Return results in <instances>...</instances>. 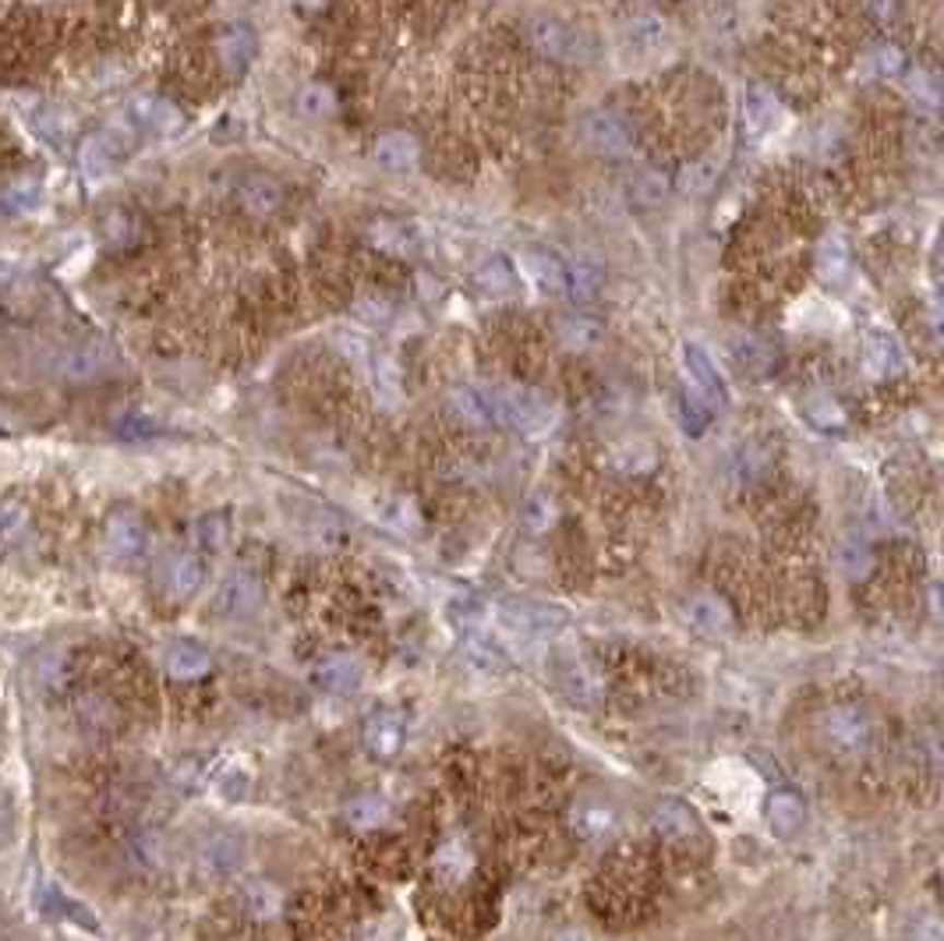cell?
I'll use <instances>...</instances> for the list:
<instances>
[{
	"instance_id": "cell-1",
	"label": "cell",
	"mask_w": 944,
	"mask_h": 941,
	"mask_svg": "<svg viewBox=\"0 0 944 941\" xmlns=\"http://www.w3.org/2000/svg\"><path fill=\"white\" fill-rule=\"evenodd\" d=\"M488 403L496 425L523 432V436H542L556 422L552 400L534 386H499V390L488 393Z\"/></svg>"
},
{
	"instance_id": "cell-2",
	"label": "cell",
	"mask_w": 944,
	"mask_h": 941,
	"mask_svg": "<svg viewBox=\"0 0 944 941\" xmlns=\"http://www.w3.org/2000/svg\"><path fill=\"white\" fill-rule=\"evenodd\" d=\"M531 43L552 61L563 64H591L594 61V39L588 28H580L556 14H538L531 22Z\"/></svg>"
},
{
	"instance_id": "cell-3",
	"label": "cell",
	"mask_w": 944,
	"mask_h": 941,
	"mask_svg": "<svg viewBox=\"0 0 944 941\" xmlns=\"http://www.w3.org/2000/svg\"><path fill=\"white\" fill-rule=\"evenodd\" d=\"M821 737L838 754H866L874 743V719L860 705H831L817 719Z\"/></svg>"
},
{
	"instance_id": "cell-4",
	"label": "cell",
	"mask_w": 944,
	"mask_h": 941,
	"mask_svg": "<svg viewBox=\"0 0 944 941\" xmlns=\"http://www.w3.org/2000/svg\"><path fill=\"white\" fill-rule=\"evenodd\" d=\"M580 134L588 149H594L598 156H609V160H620L634 153V131L626 128L623 117L609 114V110H591L583 117Z\"/></svg>"
},
{
	"instance_id": "cell-5",
	"label": "cell",
	"mask_w": 944,
	"mask_h": 941,
	"mask_svg": "<svg viewBox=\"0 0 944 941\" xmlns=\"http://www.w3.org/2000/svg\"><path fill=\"white\" fill-rule=\"evenodd\" d=\"M262 595L266 591L259 577L248 571H234L223 577L216 588V612H223V616H231V620H245L251 612H259Z\"/></svg>"
},
{
	"instance_id": "cell-6",
	"label": "cell",
	"mask_w": 944,
	"mask_h": 941,
	"mask_svg": "<svg viewBox=\"0 0 944 941\" xmlns=\"http://www.w3.org/2000/svg\"><path fill=\"white\" fill-rule=\"evenodd\" d=\"M499 620H503L514 634H523V637H545V634H556L559 626H566V612L556 609V605L506 602V605L499 609Z\"/></svg>"
},
{
	"instance_id": "cell-7",
	"label": "cell",
	"mask_w": 944,
	"mask_h": 941,
	"mask_svg": "<svg viewBox=\"0 0 944 941\" xmlns=\"http://www.w3.org/2000/svg\"><path fill=\"white\" fill-rule=\"evenodd\" d=\"M686 620H691L704 637H729L736 631V612L715 591H700L686 599Z\"/></svg>"
},
{
	"instance_id": "cell-8",
	"label": "cell",
	"mask_w": 944,
	"mask_h": 941,
	"mask_svg": "<svg viewBox=\"0 0 944 941\" xmlns=\"http://www.w3.org/2000/svg\"><path fill=\"white\" fill-rule=\"evenodd\" d=\"M131 149H134L131 131H125L121 125H110V128L96 131L93 139L82 145V163H85V170L103 174V170L117 167L121 160H128Z\"/></svg>"
},
{
	"instance_id": "cell-9",
	"label": "cell",
	"mask_w": 944,
	"mask_h": 941,
	"mask_svg": "<svg viewBox=\"0 0 944 941\" xmlns=\"http://www.w3.org/2000/svg\"><path fill=\"white\" fill-rule=\"evenodd\" d=\"M362 743L376 761H389L403 746V719L393 708H376L362 726Z\"/></svg>"
},
{
	"instance_id": "cell-10",
	"label": "cell",
	"mask_w": 944,
	"mask_h": 941,
	"mask_svg": "<svg viewBox=\"0 0 944 941\" xmlns=\"http://www.w3.org/2000/svg\"><path fill=\"white\" fill-rule=\"evenodd\" d=\"M103 542H107V552H110L114 560H134V556H142V552H145L149 531H145L139 514L117 510V514H110V520H107Z\"/></svg>"
},
{
	"instance_id": "cell-11",
	"label": "cell",
	"mask_w": 944,
	"mask_h": 941,
	"mask_svg": "<svg viewBox=\"0 0 944 941\" xmlns=\"http://www.w3.org/2000/svg\"><path fill=\"white\" fill-rule=\"evenodd\" d=\"M255 54H259V39H255V33L248 25H227V28H220V36H216V57H220V64H223V71L227 74H245L248 68H251V61H255Z\"/></svg>"
},
{
	"instance_id": "cell-12",
	"label": "cell",
	"mask_w": 944,
	"mask_h": 941,
	"mask_svg": "<svg viewBox=\"0 0 944 941\" xmlns=\"http://www.w3.org/2000/svg\"><path fill=\"white\" fill-rule=\"evenodd\" d=\"M202 580H205V563L194 556V552H174L167 566H163V588H167V595L177 602L194 599Z\"/></svg>"
},
{
	"instance_id": "cell-13",
	"label": "cell",
	"mask_w": 944,
	"mask_h": 941,
	"mask_svg": "<svg viewBox=\"0 0 944 941\" xmlns=\"http://www.w3.org/2000/svg\"><path fill=\"white\" fill-rule=\"evenodd\" d=\"M365 680V666L354 655H329L326 662L315 666L311 683L326 694H354Z\"/></svg>"
},
{
	"instance_id": "cell-14",
	"label": "cell",
	"mask_w": 944,
	"mask_h": 941,
	"mask_svg": "<svg viewBox=\"0 0 944 941\" xmlns=\"http://www.w3.org/2000/svg\"><path fill=\"white\" fill-rule=\"evenodd\" d=\"M160 666L170 672L174 680H199L213 669V655L194 640H170L160 648Z\"/></svg>"
},
{
	"instance_id": "cell-15",
	"label": "cell",
	"mask_w": 944,
	"mask_h": 941,
	"mask_svg": "<svg viewBox=\"0 0 944 941\" xmlns=\"http://www.w3.org/2000/svg\"><path fill=\"white\" fill-rule=\"evenodd\" d=\"M422 160V142L411 131H386L376 142V163L386 174H408Z\"/></svg>"
},
{
	"instance_id": "cell-16",
	"label": "cell",
	"mask_w": 944,
	"mask_h": 941,
	"mask_svg": "<svg viewBox=\"0 0 944 941\" xmlns=\"http://www.w3.org/2000/svg\"><path fill=\"white\" fill-rule=\"evenodd\" d=\"M768 828L775 832V839H796V835L803 832L806 825V803L800 793H792V789H778V793L768 797Z\"/></svg>"
},
{
	"instance_id": "cell-17",
	"label": "cell",
	"mask_w": 944,
	"mask_h": 941,
	"mask_svg": "<svg viewBox=\"0 0 944 941\" xmlns=\"http://www.w3.org/2000/svg\"><path fill=\"white\" fill-rule=\"evenodd\" d=\"M523 269H528V277L534 280L538 291H545V294H566L569 266H566L552 248L531 245L528 251H523Z\"/></svg>"
},
{
	"instance_id": "cell-18",
	"label": "cell",
	"mask_w": 944,
	"mask_h": 941,
	"mask_svg": "<svg viewBox=\"0 0 944 941\" xmlns=\"http://www.w3.org/2000/svg\"><path fill=\"white\" fill-rule=\"evenodd\" d=\"M446 408H449V414H453L460 425H468V428H488V425H496V417H492L488 393L474 390V386H453V390L446 393Z\"/></svg>"
},
{
	"instance_id": "cell-19",
	"label": "cell",
	"mask_w": 944,
	"mask_h": 941,
	"mask_svg": "<svg viewBox=\"0 0 944 941\" xmlns=\"http://www.w3.org/2000/svg\"><path fill=\"white\" fill-rule=\"evenodd\" d=\"M683 362H686V372H691V379L697 383V390L704 397L718 400V403H729V386L722 379V372H718V365L711 362V354L704 351L700 343H686Z\"/></svg>"
},
{
	"instance_id": "cell-20",
	"label": "cell",
	"mask_w": 944,
	"mask_h": 941,
	"mask_svg": "<svg viewBox=\"0 0 944 941\" xmlns=\"http://www.w3.org/2000/svg\"><path fill=\"white\" fill-rule=\"evenodd\" d=\"M778 117H782V103L775 99L771 89L764 85H751L743 93V128L751 134H768Z\"/></svg>"
},
{
	"instance_id": "cell-21",
	"label": "cell",
	"mask_w": 944,
	"mask_h": 941,
	"mask_svg": "<svg viewBox=\"0 0 944 941\" xmlns=\"http://www.w3.org/2000/svg\"><path fill=\"white\" fill-rule=\"evenodd\" d=\"M245 860V839L234 832H213L202 843V863L213 874H234Z\"/></svg>"
},
{
	"instance_id": "cell-22",
	"label": "cell",
	"mask_w": 944,
	"mask_h": 941,
	"mask_svg": "<svg viewBox=\"0 0 944 941\" xmlns=\"http://www.w3.org/2000/svg\"><path fill=\"white\" fill-rule=\"evenodd\" d=\"M237 196H241V205L251 216H273L283 205V188L269 174H248Z\"/></svg>"
},
{
	"instance_id": "cell-23",
	"label": "cell",
	"mask_w": 944,
	"mask_h": 941,
	"mask_svg": "<svg viewBox=\"0 0 944 941\" xmlns=\"http://www.w3.org/2000/svg\"><path fill=\"white\" fill-rule=\"evenodd\" d=\"M729 348H732V357H736L746 372H757V376L760 372H771L778 362V348L760 333H736Z\"/></svg>"
},
{
	"instance_id": "cell-24",
	"label": "cell",
	"mask_w": 944,
	"mask_h": 941,
	"mask_svg": "<svg viewBox=\"0 0 944 941\" xmlns=\"http://www.w3.org/2000/svg\"><path fill=\"white\" fill-rule=\"evenodd\" d=\"M768 468H771V457L768 450H760L757 443H743L729 457V478H732V485H740V489L760 482V478L768 474Z\"/></svg>"
},
{
	"instance_id": "cell-25",
	"label": "cell",
	"mask_w": 944,
	"mask_h": 941,
	"mask_svg": "<svg viewBox=\"0 0 944 941\" xmlns=\"http://www.w3.org/2000/svg\"><path fill=\"white\" fill-rule=\"evenodd\" d=\"M134 117H139V125L145 131H153V134H174V131H181V125H185L181 110H177L174 103L160 99V96H142L139 103H134Z\"/></svg>"
},
{
	"instance_id": "cell-26",
	"label": "cell",
	"mask_w": 944,
	"mask_h": 941,
	"mask_svg": "<svg viewBox=\"0 0 944 941\" xmlns=\"http://www.w3.org/2000/svg\"><path fill=\"white\" fill-rule=\"evenodd\" d=\"M654 828L669 835V839H691V835H697L700 821L683 800H662L654 807Z\"/></svg>"
},
{
	"instance_id": "cell-27",
	"label": "cell",
	"mask_w": 944,
	"mask_h": 941,
	"mask_svg": "<svg viewBox=\"0 0 944 941\" xmlns=\"http://www.w3.org/2000/svg\"><path fill=\"white\" fill-rule=\"evenodd\" d=\"M556 337H559V343L566 351L583 354V351H591V348L602 343V322H594L588 316H566L556 326Z\"/></svg>"
},
{
	"instance_id": "cell-28",
	"label": "cell",
	"mask_w": 944,
	"mask_h": 941,
	"mask_svg": "<svg viewBox=\"0 0 944 941\" xmlns=\"http://www.w3.org/2000/svg\"><path fill=\"white\" fill-rule=\"evenodd\" d=\"M609 464H612V471H620V474H626V478H640V474L654 471L658 454L651 450L648 443L634 439V443H620L616 450H612Z\"/></svg>"
},
{
	"instance_id": "cell-29",
	"label": "cell",
	"mask_w": 944,
	"mask_h": 941,
	"mask_svg": "<svg viewBox=\"0 0 944 941\" xmlns=\"http://www.w3.org/2000/svg\"><path fill=\"white\" fill-rule=\"evenodd\" d=\"M803 414H806V422H811L814 428H821V432H835V436H842L846 432V411L838 408V400L835 397H828V393H814V397H806L803 400Z\"/></svg>"
},
{
	"instance_id": "cell-30",
	"label": "cell",
	"mask_w": 944,
	"mask_h": 941,
	"mask_svg": "<svg viewBox=\"0 0 944 941\" xmlns=\"http://www.w3.org/2000/svg\"><path fill=\"white\" fill-rule=\"evenodd\" d=\"M838 571L849 580H866L874 574V549L857 534L842 538V545H838Z\"/></svg>"
},
{
	"instance_id": "cell-31",
	"label": "cell",
	"mask_w": 944,
	"mask_h": 941,
	"mask_svg": "<svg viewBox=\"0 0 944 941\" xmlns=\"http://www.w3.org/2000/svg\"><path fill=\"white\" fill-rule=\"evenodd\" d=\"M474 283L492 297H509L517 291V269L496 256V259H488L474 269Z\"/></svg>"
},
{
	"instance_id": "cell-32",
	"label": "cell",
	"mask_w": 944,
	"mask_h": 941,
	"mask_svg": "<svg viewBox=\"0 0 944 941\" xmlns=\"http://www.w3.org/2000/svg\"><path fill=\"white\" fill-rule=\"evenodd\" d=\"M718 170H722V160L718 156H700L694 163H686L683 174H680V191L683 196H708L718 181Z\"/></svg>"
},
{
	"instance_id": "cell-33",
	"label": "cell",
	"mask_w": 944,
	"mask_h": 941,
	"mask_svg": "<svg viewBox=\"0 0 944 941\" xmlns=\"http://www.w3.org/2000/svg\"><path fill=\"white\" fill-rule=\"evenodd\" d=\"M866 368L874 376H895L902 368V351H898L895 337L888 333H871L866 337Z\"/></svg>"
},
{
	"instance_id": "cell-34",
	"label": "cell",
	"mask_w": 944,
	"mask_h": 941,
	"mask_svg": "<svg viewBox=\"0 0 944 941\" xmlns=\"http://www.w3.org/2000/svg\"><path fill=\"white\" fill-rule=\"evenodd\" d=\"M47 899H50L54 917H61V920L74 924V928H82V931H99V920L93 917V909L82 906V903H74L71 895H64L57 885L47 889Z\"/></svg>"
},
{
	"instance_id": "cell-35",
	"label": "cell",
	"mask_w": 944,
	"mask_h": 941,
	"mask_svg": "<svg viewBox=\"0 0 944 941\" xmlns=\"http://www.w3.org/2000/svg\"><path fill=\"white\" fill-rule=\"evenodd\" d=\"M347 821H351L354 828H362V832H371V828L386 825V821H389V803H386V797H376V793L357 797V800L347 807Z\"/></svg>"
},
{
	"instance_id": "cell-36",
	"label": "cell",
	"mask_w": 944,
	"mask_h": 941,
	"mask_svg": "<svg viewBox=\"0 0 944 941\" xmlns=\"http://www.w3.org/2000/svg\"><path fill=\"white\" fill-rule=\"evenodd\" d=\"M110 368V354L103 351V348H79V351H71L68 354V365H64V372L71 379H96V376H103V372Z\"/></svg>"
},
{
	"instance_id": "cell-37",
	"label": "cell",
	"mask_w": 944,
	"mask_h": 941,
	"mask_svg": "<svg viewBox=\"0 0 944 941\" xmlns=\"http://www.w3.org/2000/svg\"><path fill=\"white\" fill-rule=\"evenodd\" d=\"M297 110H302L305 117H311V121H322V117H329L337 110V93L322 82H311L305 85L302 93H297Z\"/></svg>"
},
{
	"instance_id": "cell-38",
	"label": "cell",
	"mask_w": 944,
	"mask_h": 941,
	"mask_svg": "<svg viewBox=\"0 0 944 941\" xmlns=\"http://www.w3.org/2000/svg\"><path fill=\"white\" fill-rule=\"evenodd\" d=\"M665 177L654 174V170H637L634 177H629V199L640 202V205H658L665 199Z\"/></svg>"
},
{
	"instance_id": "cell-39",
	"label": "cell",
	"mask_w": 944,
	"mask_h": 941,
	"mask_svg": "<svg viewBox=\"0 0 944 941\" xmlns=\"http://www.w3.org/2000/svg\"><path fill=\"white\" fill-rule=\"evenodd\" d=\"M227 538H231V525L223 514H205L199 525H194V542L209 552H220L223 545H227Z\"/></svg>"
},
{
	"instance_id": "cell-40",
	"label": "cell",
	"mask_w": 944,
	"mask_h": 941,
	"mask_svg": "<svg viewBox=\"0 0 944 941\" xmlns=\"http://www.w3.org/2000/svg\"><path fill=\"white\" fill-rule=\"evenodd\" d=\"M523 525H528L531 531H548L552 525H556V503H552L548 492H534V496H528V503H523Z\"/></svg>"
},
{
	"instance_id": "cell-41",
	"label": "cell",
	"mask_w": 944,
	"mask_h": 941,
	"mask_svg": "<svg viewBox=\"0 0 944 941\" xmlns=\"http://www.w3.org/2000/svg\"><path fill=\"white\" fill-rule=\"evenodd\" d=\"M676 417H680V428L686 432V436H704V428H708V408L691 393H683L676 400Z\"/></svg>"
},
{
	"instance_id": "cell-42",
	"label": "cell",
	"mask_w": 944,
	"mask_h": 941,
	"mask_svg": "<svg viewBox=\"0 0 944 941\" xmlns=\"http://www.w3.org/2000/svg\"><path fill=\"white\" fill-rule=\"evenodd\" d=\"M103 231H107V242L114 248H128V245H134V237H139V220L125 213V209H114L107 223H103Z\"/></svg>"
},
{
	"instance_id": "cell-43",
	"label": "cell",
	"mask_w": 944,
	"mask_h": 941,
	"mask_svg": "<svg viewBox=\"0 0 944 941\" xmlns=\"http://www.w3.org/2000/svg\"><path fill=\"white\" fill-rule=\"evenodd\" d=\"M566 691H569V697L574 701H583V705H591V701L598 697V680L591 677V669L588 666H569L566 669Z\"/></svg>"
},
{
	"instance_id": "cell-44",
	"label": "cell",
	"mask_w": 944,
	"mask_h": 941,
	"mask_svg": "<svg viewBox=\"0 0 944 941\" xmlns=\"http://www.w3.org/2000/svg\"><path fill=\"white\" fill-rule=\"evenodd\" d=\"M598 291H602V277H598L591 266L569 269V283H566L569 297H577V302H591V297H598Z\"/></svg>"
},
{
	"instance_id": "cell-45",
	"label": "cell",
	"mask_w": 944,
	"mask_h": 941,
	"mask_svg": "<svg viewBox=\"0 0 944 941\" xmlns=\"http://www.w3.org/2000/svg\"><path fill=\"white\" fill-rule=\"evenodd\" d=\"M846 266H849V256H846L842 242H824V245H821L817 269H821L824 280H838V277L846 273Z\"/></svg>"
},
{
	"instance_id": "cell-46",
	"label": "cell",
	"mask_w": 944,
	"mask_h": 941,
	"mask_svg": "<svg viewBox=\"0 0 944 941\" xmlns=\"http://www.w3.org/2000/svg\"><path fill=\"white\" fill-rule=\"evenodd\" d=\"M629 36L637 39V47H640V50H654L658 43L665 39V22H658V19H640L634 28H629Z\"/></svg>"
},
{
	"instance_id": "cell-47",
	"label": "cell",
	"mask_w": 944,
	"mask_h": 941,
	"mask_svg": "<svg viewBox=\"0 0 944 941\" xmlns=\"http://www.w3.org/2000/svg\"><path fill=\"white\" fill-rule=\"evenodd\" d=\"M871 61H874V71L881 74V79H895V74L906 68V57L898 47H877L871 54Z\"/></svg>"
},
{
	"instance_id": "cell-48",
	"label": "cell",
	"mask_w": 944,
	"mask_h": 941,
	"mask_svg": "<svg viewBox=\"0 0 944 941\" xmlns=\"http://www.w3.org/2000/svg\"><path fill=\"white\" fill-rule=\"evenodd\" d=\"M131 849H134V860L145 863V868H156L160 857H163V846H160V839L153 832H142L139 839L131 843Z\"/></svg>"
},
{
	"instance_id": "cell-49",
	"label": "cell",
	"mask_w": 944,
	"mask_h": 941,
	"mask_svg": "<svg viewBox=\"0 0 944 941\" xmlns=\"http://www.w3.org/2000/svg\"><path fill=\"white\" fill-rule=\"evenodd\" d=\"M25 528V510L19 503H8V506H0V534L4 538H11L14 531H22Z\"/></svg>"
},
{
	"instance_id": "cell-50",
	"label": "cell",
	"mask_w": 944,
	"mask_h": 941,
	"mask_svg": "<svg viewBox=\"0 0 944 941\" xmlns=\"http://www.w3.org/2000/svg\"><path fill=\"white\" fill-rule=\"evenodd\" d=\"M14 835V807H11V797L0 789V843H8Z\"/></svg>"
},
{
	"instance_id": "cell-51",
	"label": "cell",
	"mask_w": 944,
	"mask_h": 941,
	"mask_svg": "<svg viewBox=\"0 0 944 941\" xmlns=\"http://www.w3.org/2000/svg\"><path fill=\"white\" fill-rule=\"evenodd\" d=\"M552 941H591V938L583 934V931H577V928H566V931H559Z\"/></svg>"
}]
</instances>
